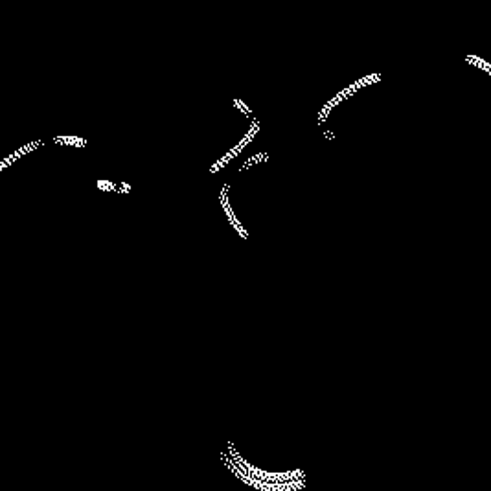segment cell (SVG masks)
Wrapping results in <instances>:
<instances>
[{"mask_svg":"<svg viewBox=\"0 0 491 491\" xmlns=\"http://www.w3.org/2000/svg\"><path fill=\"white\" fill-rule=\"evenodd\" d=\"M54 142L55 144H74V146H85V144H87L85 140L76 138V137H57Z\"/></svg>","mask_w":491,"mask_h":491,"instance_id":"cell-1","label":"cell"},{"mask_svg":"<svg viewBox=\"0 0 491 491\" xmlns=\"http://www.w3.org/2000/svg\"><path fill=\"white\" fill-rule=\"evenodd\" d=\"M267 158H269V155H265V153H261V155H256V156H254V158H248V160L243 164V168H241V171L248 170L250 166L256 164V162H259V160H267Z\"/></svg>","mask_w":491,"mask_h":491,"instance_id":"cell-2","label":"cell"},{"mask_svg":"<svg viewBox=\"0 0 491 491\" xmlns=\"http://www.w3.org/2000/svg\"><path fill=\"white\" fill-rule=\"evenodd\" d=\"M97 188H102V190H118L116 186L111 184L109 180H97Z\"/></svg>","mask_w":491,"mask_h":491,"instance_id":"cell-3","label":"cell"},{"mask_svg":"<svg viewBox=\"0 0 491 491\" xmlns=\"http://www.w3.org/2000/svg\"><path fill=\"white\" fill-rule=\"evenodd\" d=\"M234 105H236V107H239V111L245 112V114H250V109H248L247 105L241 102V100H234Z\"/></svg>","mask_w":491,"mask_h":491,"instance_id":"cell-4","label":"cell"}]
</instances>
